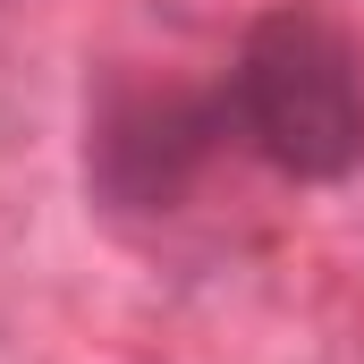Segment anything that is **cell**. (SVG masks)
Listing matches in <instances>:
<instances>
[{"label": "cell", "instance_id": "obj_1", "mask_svg": "<svg viewBox=\"0 0 364 364\" xmlns=\"http://www.w3.org/2000/svg\"><path fill=\"white\" fill-rule=\"evenodd\" d=\"M220 119L288 178H348L364 161V51L314 9H272L237 43Z\"/></svg>", "mask_w": 364, "mask_h": 364}]
</instances>
